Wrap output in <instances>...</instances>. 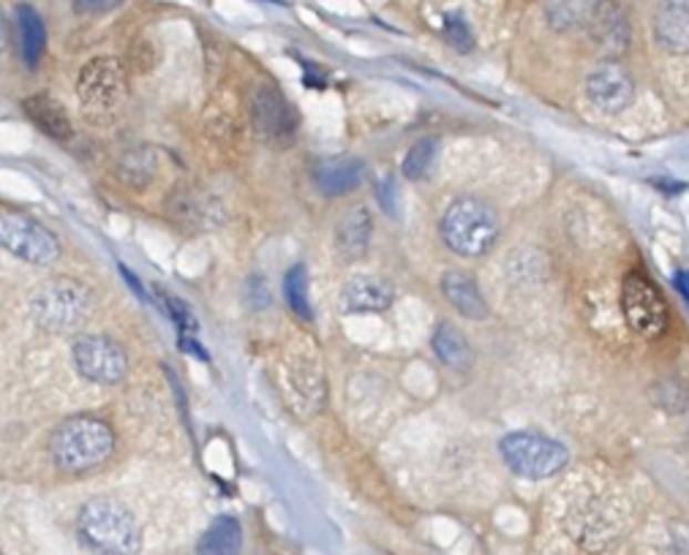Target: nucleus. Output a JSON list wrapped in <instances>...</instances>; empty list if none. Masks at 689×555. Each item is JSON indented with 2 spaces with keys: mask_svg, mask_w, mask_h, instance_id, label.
Here are the masks:
<instances>
[{
  "mask_svg": "<svg viewBox=\"0 0 689 555\" xmlns=\"http://www.w3.org/2000/svg\"><path fill=\"white\" fill-rule=\"evenodd\" d=\"M431 346H433V354L442 360V366H448L453 370H469L474 366L472 343H469V338L463 336L459 327L448 325V321L433 330Z\"/></svg>",
  "mask_w": 689,
  "mask_h": 555,
  "instance_id": "412c9836",
  "label": "nucleus"
},
{
  "mask_svg": "<svg viewBox=\"0 0 689 555\" xmlns=\"http://www.w3.org/2000/svg\"><path fill=\"white\" fill-rule=\"evenodd\" d=\"M366 181V164L358 155H332L313 166V185L325 196H347Z\"/></svg>",
  "mask_w": 689,
  "mask_h": 555,
  "instance_id": "ddd939ff",
  "label": "nucleus"
},
{
  "mask_svg": "<svg viewBox=\"0 0 689 555\" xmlns=\"http://www.w3.org/2000/svg\"><path fill=\"white\" fill-rule=\"evenodd\" d=\"M284 295H287L289 308L295 310L297 319H302V321L313 319L311 300H308V270H306V265L289 267L287 276H284Z\"/></svg>",
  "mask_w": 689,
  "mask_h": 555,
  "instance_id": "393cba45",
  "label": "nucleus"
},
{
  "mask_svg": "<svg viewBox=\"0 0 689 555\" xmlns=\"http://www.w3.org/2000/svg\"><path fill=\"white\" fill-rule=\"evenodd\" d=\"M597 6L599 0H548L545 17H548V25L558 33L580 31V28H589Z\"/></svg>",
  "mask_w": 689,
  "mask_h": 555,
  "instance_id": "5701e85b",
  "label": "nucleus"
},
{
  "mask_svg": "<svg viewBox=\"0 0 689 555\" xmlns=\"http://www.w3.org/2000/svg\"><path fill=\"white\" fill-rule=\"evenodd\" d=\"M436 140H420L418 145L409 147L407 158H403V177L407 181H423L428 175V169L433 166V158H436Z\"/></svg>",
  "mask_w": 689,
  "mask_h": 555,
  "instance_id": "a878e982",
  "label": "nucleus"
},
{
  "mask_svg": "<svg viewBox=\"0 0 689 555\" xmlns=\"http://www.w3.org/2000/svg\"><path fill=\"white\" fill-rule=\"evenodd\" d=\"M17 17V35H20V52L22 61H25L28 69H35L47 50V28L44 20L39 17V11L33 6L20 3L14 11Z\"/></svg>",
  "mask_w": 689,
  "mask_h": 555,
  "instance_id": "aec40b11",
  "label": "nucleus"
},
{
  "mask_svg": "<svg viewBox=\"0 0 689 555\" xmlns=\"http://www.w3.org/2000/svg\"><path fill=\"white\" fill-rule=\"evenodd\" d=\"M373 218L368 207H354L347 216L338 220L336 229V248L347 261H358L371 248Z\"/></svg>",
  "mask_w": 689,
  "mask_h": 555,
  "instance_id": "dca6fc26",
  "label": "nucleus"
},
{
  "mask_svg": "<svg viewBox=\"0 0 689 555\" xmlns=\"http://www.w3.org/2000/svg\"><path fill=\"white\" fill-rule=\"evenodd\" d=\"M0 243H3V248L11 256L28 261V265L47 267L61 259L58 237L44 224L25 216V213H3V218H0Z\"/></svg>",
  "mask_w": 689,
  "mask_h": 555,
  "instance_id": "6e6552de",
  "label": "nucleus"
},
{
  "mask_svg": "<svg viewBox=\"0 0 689 555\" xmlns=\"http://www.w3.org/2000/svg\"><path fill=\"white\" fill-rule=\"evenodd\" d=\"M243 551V528L235 517L224 515L207 525L205 534L199 536V555H240Z\"/></svg>",
  "mask_w": 689,
  "mask_h": 555,
  "instance_id": "b1692460",
  "label": "nucleus"
},
{
  "mask_svg": "<svg viewBox=\"0 0 689 555\" xmlns=\"http://www.w3.org/2000/svg\"><path fill=\"white\" fill-rule=\"evenodd\" d=\"M586 95L605 115H619L635 99V82L624 65L605 61L586 80Z\"/></svg>",
  "mask_w": 689,
  "mask_h": 555,
  "instance_id": "9b49d317",
  "label": "nucleus"
},
{
  "mask_svg": "<svg viewBox=\"0 0 689 555\" xmlns=\"http://www.w3.org/2000/svg\"><path fill=\"white\" fill-rule=\"evenodd\" d=\"M251 125L259 142L270 147H287L295 142L300 117L281 91L259 85L251 95Z\"/></svg>",
  "mask_w": 689,
  "mask_h": 555,
  "instance_id": "9d476101",
  "label": "nucleus"
},
{
  "mask_svg": "<svg viewBox=\"0 0 689 555\" xmlns=\"http://www.w3.org/2000/svg\"><path fill=\"white\" fill-rule=\"evenodd\" d=\"M22 110H25L28 121H31L41 134L52 136V140L63 142L71 136V121L61 104L50 95H31V99L22 101Z\"/></svg>",
  "mask_w": 689,
  "mask_h": 555,
  "instance_id": "a211bd4d",
  "label": "nucleus"
},
{
  "mask_svg": "<svg viewBox=\"0 0 689 555\" xmlns=\"http://www.w3.org/2000/svg\"><path fill=\"white\" fill-rule=\"evenodd\" d=\"M393 286L373 276H354L341 291V306L347 314H382L393 306Z\"/></svg>",
  "mask_w": 689,
  "mask_h": 555,
  "instance_id": "2eb2a0df",
  "label": "nucleus"
},
{
  "mask_svg": "<svg viewBox=\"0 0 689 555\" xmlns=\"http://www.w3.org/2000/svg\"><path fill=\"white\" fill-rule=\"evenodd\" d=\"M76 373L93 384H121L128 373V354L117 340L106 336H82L71 346Z\"/></svg>",
  "mask_w": 689,
  "mask_h": 555,
  "instance_id": "1a4fd4ad",
  "label": "nucleus"
},
{
  "mask_svg": "<svg viewBox=\"0 0 689 555\" xmlns=\"http://www.w3.org/2000/svg\"><path fill=\"white\" fill-rule=\"evenodd\" d=\"M444 39H448L459 52H469L474 47V35L469 31L466 20H463L461 14L444 17Z\"/></svg>",
  "mask_w": 689,
  "mask_h": 555,
  "instance_id": "bb28decb",
  "label": "nucleus"
},
{
  "mask_svg": "<svg viewBox=\"0 0 689 555\" xmlns=\"http://www.w3.org/2000/svg\"><path fill=\"white\" fill-rule=\"evenodd\" d=\"M169 210L177 220L194 226V229H199V226H210L222 218V210L213 205L210 196L202 194V191H192V188H177L169 199Z\"/></svg>",
  "mask_w": 689,
  "mask_h": 555,
  "instance_id": "6ab92c4d",
  "label": "nucleus"
},
{
  "mask_svg": "<svg viewBox=\"0 0 689 555\" xmlns=\"http://www.w3.org/2000/svg\"><path fill=\"white\" fill-rule=\"evenodd\" d=\"M442 291L450 306L459 310L463 319L483 321L489 316V302H485L483 291L477 289V284L466 273H448L442 278Z\"/></svg>",
  "mask_w": 689,
  "mask_h": 555,
  "instance_id": "f3484780",
  "label": "nucleus"
},
{
  "mask_svg": "<svg viewBox=\"0 0 689 555\" xmlns=\"http://www.w3.org/2000/svg\"><path fill=\"white\" fill-rule=\"evenodd\" d=\"M156 172H158V153L147 145L132 147V151L123 153L115 164L117 181L126 183L128 188L136 191L147 188V185L153 183V177H156Z\"/></svg>",
  "mask_w": 689,
  "mask_h": 555,
  "instance_id": "4be33fe9",
  "label": "nucleus"
},
{
  "mask_svg": "<svg viewBox=\"0 0 689 555\" xmlns=\"http://www.w3.org/2000/svg\"><path fill=\"white\" fill-rule=\"evenodd\" d=\"M442 237L459 256H466V259L485 256L498 240L496 210L477 196H461L444 213Z\"/></svg>",
  "mask_w": 689,
  "mask_h": 555,
  "instance_id": "7ed1b4c3",
  "label": "nucleus"
},
{
  "mask_svg": "<svg viewBox=\"0 0 689 555\" xmlns=\"http://www.w3.org/2000/svg\"><path fill=\"white\" fill-rule=\"evenodd\" d=\"M498 450H502L507 469L524 480H551L569 463V452L562 441L534 431L504 435Z\"/></svg>",
  "mask_w": 689,
  "mask_h": 555,
  "instance_id": "39448f33",
  "label": "nucleus"
},
{
  "mask_svg": "<svg viewBox=\"0 0 689 555\" xmlns=\"http://www.w3.org/2000/svg\"><path fill=\"white\" fill-rule=\"evenodd\" d=\"M31 316L41 330L74 332L93 310L91 291L71 278H52L41 284L28 300Z\"/></svg>",
  "mask_w": 689,
  "mask_h": 555,
  "instance_id": "20e7f679",
  "label": "nucleus"
},
{
  "mask_svg": "<svg viewBox=\"0 0 689 555\" xmlns=\"http://www.w3.org/2000/svg\"><path fill=\"white\" fill-rule=\"evenodd\" d=\"M115 452V433L91 414L71 417L52 431L50 455L63 474H88Z\"/></svg>",
  "mask_w": 689,
  "mask_h": 555,
  "instance_id": "f257e3e1",
  "label": "nucleus"
},
{
  "mask_svg": "<svg viewBox=\"0 0 689 555\" xmlns=\"http://www.w3.org/2000/svg\"><path fill=\"white\" fill-rule=\"evenodd\" d=\"M76 531L82 542L101 555H136L142 551V528L132 510L106 495L82 506Z\"/></svg>",
  "mask_w": 689,
  "mask_h": 555,
  "instance_id": "f03ea898",
  "label": "nucleus"
},
{
  "mask_svg": "<svg viewBox=\"0 0 689 555\" xmlns=\"http://www.w3.org/2000/svg\"><path fill=\"white\" fill-rule=\"evenodd\" d=\"M123 3H126V0H74V11L80 17H101L121 9Z\"/></svg>",
  "mask_w": 689,
  "mask_h": 555,
  "instance_id": "cd10ccee",
  "label": "nucleus"
},
{
  "mask_svg": "<svg viewBox=\"0 0 689 555\" xmlns=\"http://www.w3.org/2000/svg\"><path fill=\"white\" fill-rule=\"evenodd\" d=\"M377 202L388 216H398V188L393 177H382V183L377 185Z\"/></svg>",
  "mask_w": 689,
  "mask_h": 555,
  "instance_id": "c85d7f7f",
  "label": "nucleus"
},
{
  "mask_svg": "<svg viewBox=\"0 0 689 555\" xmlns=\"http://www.w3.org/2000/svg\"><path fill=\"white\" fill-rule=\"evenodd\" d=\"M679 286L685 289V295L689 297V273H679Z\"/></svg>",
  "mask_w": 689,
  "mask_h": 555,
  "instance_id": "c756f323",
  "label": "nucleus"
},
{
  "mask_svg": "<svg viewBox=\"0 0 689 555\" xmlns=\"http://www.w3.org/2000/svg\"><path fill=\"white\" fill-rule=\"evenodd\" d=\"M621 310L640 338H659L668 330V306L662 291L644 273H627L621 284Z\"/></svg>",
  "mask_w": 689,
  "mask_h": 555,
  "instance_id": "0eeeda50",
  "label": "nucleus"
},
{
  "mask_svg": "<svg viewBox=\"0 0 689 555\" xmlns=\"http://www.w3.org/2000/svg\"><path fill=\"white\" fill-rule=\"evenodd\" d=\"M586 31H589L592 44L597 47L599 55H605L608 61L624 55L629 41H633V28H629L627 11L616 0H599Z\"/></svg>",
  "mask_w": 689,
  "mask_h": 555,
  "instance_id": "f8f14e48",
  "label": "nucleus"
},
{
  "mask_svg": "<svg viewBox=\"0 0 689 555\" xmlns=\"http://www.w3.org/2000/svg\"><path fill=\"white\" fill-rule=\"evenodd\" d=\"M655 39L668 55H689V0H659Z\"/></svg>",
  "mask_w": 689,
  "mask_h": 555,
  "instance_id": "4468645a",
  "label": "nucleus"
},
{
  "mask_svg": "<svg viewBox=\"0 0 689 555\" xmlns=\"http://www.w3.org/2000/svg\"><path fill=\"white\" fill-rule=\"evenodd\" d=\"M82 106L96 117H110L126 104L128 76L121 61L115 58H93L82 65L80 80H76Z\"/></svg>",
  "mask_w": 689,
  "mask_h": 555,
  "instance_id": "423d86ee",
  "label": "nucleus"
}]
</instances>
